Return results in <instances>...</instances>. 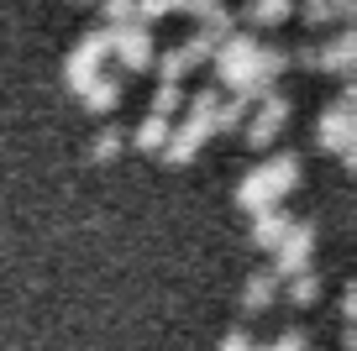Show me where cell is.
<instances>
[{"label": "cell", "instance_id": "8992f818", "mask_svg": "<svg viewBox=\"0 0 357 351\" xmlns=\"http://www.w3.org/2000/svg\"><path fill=\"white\" fill-rule=\"evenodd\" d=\"M116 100H121V89H116V79H95V84H89V105H95V110H111Z\"/></svg>", "mask_w": 357, "mask_h": 351}, {"label": "cell", "instance_id": "7c38bea8", "mask_svg": "<svg viewBox=\"0 0 357 351\" xmlns=\"http://www.w3.org/2000/svg\"><path fill=\"white\" fill-rule=\"evenodd\" d=\"M221 351H247V330H231V336H226V346Z\"/></svg>", "mask_w": 357, "mask_h": 351}, {"label": "cell", "instance_id": "9c48e42d", "mask_svg": "<svg viewBox=\"0 0 357 351\" xmlns=\"http://www.w3.org/2000/svg\"><path fill=\"white\" fill-rule=\"evenodd\" d=\"M315 294H321L315 278H300V283H294V304H315Z\"/></svg>", "mask_w": 357, "mask_h": 351}, {"label": "cell", "instance_id": "30bf717a", "mask_svg": "<svg viewBox=\"0 0 357 351\" xmlns=\"http://www.w3.org/2000/svg\"><path fill=\"white\" fill-rule=\"evenodd\" d=\"M137 142H142V147L153 142V147H158V142H163V121H142V132H137Z\"/></svg>", "mask_w": 357, "mask_h": 351}, {"label": "cell", "instance_id": "7a4b0ae2", "mask_svg": "<svg viewBox=\"0 0 357 351\" xmlns=\"http://www.w3.org/2000/svg\"><path fill=\"white\" fill-rule=\"evenodd\" d=\"M305 252H310V231H294V236H289V247H284V252H279V273H294V267H305Z\"/></svg>", "mask_w": 357, "mask_h": 351}, {"label": "cell", "instance_id": "6da1fadb", "mask_svg": "<svg viewBox=\"0 0 357 351\" xmlns=\"http://www.w3.org/2000/svg\"><path fill=\"white\" fill-rule=\"evenodd\" d=\"M105 53H111V32H95V37H84V42H79V53L68 58V79H74V84H79V79H89V68L100 63Z\"/></svg>", "mask_w": 357, "mask_h": 351}, {"label": "cell", "instance_id": "ba28073f", "mask_svg": "<svg viewBox=\"0 0 357 351\" xmlns=\"http://www.w3.org/2000/svg\"><path fill=\"white\" fill-rule=\"evenodd\" d=\"M252 16L257 22H284V16H289V0H257Z\"/></svg>", "mask_w": 357, "mask_h": 351}, {"label": "cell", "instance_id": "52a82bcc", "mask_svg": "<svg viewBox=\"0 0 357 351\" xmlns=\"http://www.w3.org/2000/svg\"><path fill=\"white\" fill-rule=\"evenodd\" d=\"M273 288H279V283H273V273H257L252 283H247V304H252V309H263L268 299H273Z\"/></svg>", "mask_w": 357, "mask_h": 351}, {"label": "cell", "instance_id": "5b68a950", "mask_svg": "<svg viewBox=\"0 0 357 351\" xmlns=\"http://www.w3.org/2000/svg\"><path fill=\"white\" fill-rule=\"evenodd\" d=\"M284 236V210H263V220H257V247L279 242Z\"/></svg>", "mask_w": 357, "mask_h": 351}, {"label": "cell", "instance_id": "3957f363", "mask_svg": "<svg viewBox=\"0 0 357 351\" xmlns=\"http://www.w3.org/2000/svg\"><path fill=\"white\" fill-rule=\"evenodd\" d=\"M284 116H289V105H284V100H279V105H263V116L252 121V142H268V136L284 126Z\"/></svg>", "mask_w": 357, "mask_h": 351}, {"label": "cell", "instance_id": "277c9868", "mask_svg": "<svg viewBox=\"0 0 357 351\" xmlns=\"http://www.w3.org/2000/svg\"><path fill=\"white\" fill-rule=\"evenodd\" d=\"M121 58H126L132 68H142L147 58H153V42H147L142 32H121Z\"/></svg>", "mask_w": 357, "mask_h": 351}, {"label": "cell", "instance_id": "8fae6325", "mask_svg": "<svg viewBox=\"0 0 357 351\" xmlns=\"http://www.w3.org/2000/svg\"><path fill=\"white\" fill-rule=\"evenodd\" d=\"M105 11H111V16H116V22H126V16H132V11H137V0H105Z\"/></svg>", "mask_w": 357, "mask_h": 351}]
</instances>
